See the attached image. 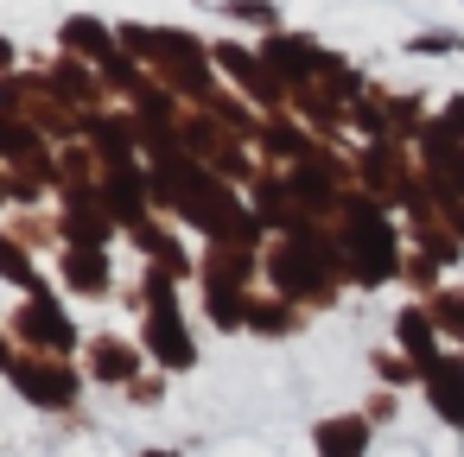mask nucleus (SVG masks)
I'll return each instance as SVG.
<instances>
[{"label": "nucleus", "mask_w": 464, "mask_h": 457, "mask_svg": "<svg viewBox=\"0 0 464 457\" xmlns=\"http://www.w3.org/2000/svg\"><path fill=\"white\" fill-rule=\"evenodd\" d=\"M350 223H356V273H362V280H388V273H394V235H388L382 210L356 204Z\"/></svg>", "instance_id": "1"}, {"label": "nucleus", "mask_w": 464, "mask_h": 457, "mask_svg": "<svg viewBox=\"0 0 464 457\" xmlns=\"http://www.w3.org/2000/svg\"><path fill=\"white\" fill-rule=\"evenodd\" d=\"M445 128H451V134H464V96H458V102L445 109Z\"/></svg>", "instance_id": "6"}, {"label": "nucleus", "mask_w": 464, "mask_h": 457, "mask_svg": "<svg viewBox=\"0 0 464 457\" xmlns=\"http://www.w3.org/2000/svg\"><path fill=\"white\" fill-rule=\"evenodd\" d=\"M362 444H369V425L362 419H324L318 425V451L324 457H362Z\"/></svg>", "instance_id": "3"}, {"label": "nucleus", "mask_w": 464, "mask_h": 457, "mask_svg": "<svg viewBox=\"0 0 464 457\" xmlns=\"http://www.w3.org/2000/svg\"><path fill=\"white\" fill-rule=\"evenodd\" d=\"M153 457H166V451H153Z\"/></svg>", "instance_id": "8"}, {"label": "nucleus", "mask_w": 464, "mask_h": 457, "mask_svg": "<svg viewBox=\"0 0 464 457\" xmlns=\"http://www.w3.org/2000/svg\"><path fill=\"white\" fill-rule=\"evenodd\" d=\"M420 375H426V394H432L439 419L464 425V362H458V356H432Z\"/></svg>", "instance_id": "2"}, {"label": "nucleus", "mask_w": 464, "mask_h": 457, "mask_svg": "<svg viewBox=\"0 0 464 457\" xmlns=\"http://www.w3.org/2000/svg\"><path fill=\"white\" fill-rule=\"evenodd\" d=\"M7 58H14V45H7V39H0V64H7Z\"/></svg>", "instance_id": "7"}, {"label": "nucleus", "mask_w": 464, "mask_h": 457, "mask_svg": "<svg viewBox=\"0 0 464 457\" xmlns=\"http://www.w3.org/2000/svg\"><path fill=\"white\" fill-rule=\"evenodd\" d=\"M71 280H77V286H102V261H96V254H77V261H71Z\"/></svg>", "instance_id": "4"}, {"label": "nucleus", "mask_w": 464, "mask_h": 457, "mask_svg": "<svg viewBox=\"0 0 464 457\" xmlns=\"http://www.w3.org/2000/svg\"><path fill=\"white\" fill-rule=\"evenodd\" d=\"M458 39H445V33H426V39H413V52H426V58H439V52H451Z\"/></svg>", "instance_id": "5"}]
</instances>
